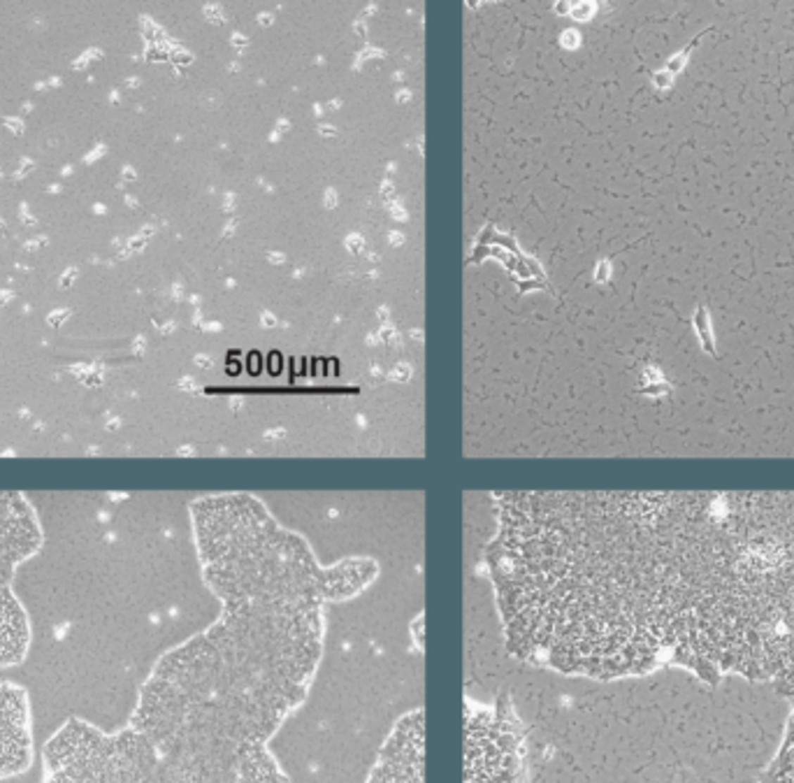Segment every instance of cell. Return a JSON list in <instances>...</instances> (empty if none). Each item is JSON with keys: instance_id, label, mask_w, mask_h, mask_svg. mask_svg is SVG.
<instances>
[{"instance_id": "cell-1", "label": "cell", "mask_w": 794, "mask_h": 783, "mask_svg": "<svg viewBox=\"0 0 794 783\" xmlns=\"http://www.w3.org/2000/svg\"><path fill=\"white\" fill-rule=\"evenodd\" d=\"M33 767V711L30 695L14 681H0V781Z\"/></svg>"}, {"instance_id": "cell-2", "label": "cell", "mask_w": 794, "mask_h": 783, "mask_svg": "<svg viewBox=\"0 0 794 783\" xmlns=\"http://www.w3.org/2000/svg\"><path fill=\"white\" fill-rule=\"evenodd\" d=\"M425 720L423 711H409L379 751L367 783H425Z\"/></svg>"}, {"instance_id": "cell-3", "label": "cell", "mask_w": 794, "mask_h": 783, "mask_svg": "<svg viewBox=\"0 0 794 783\" xmlns=\"http://www.w3.org/2000/svg\"><path fill=\"white\" fill-rule=\"evenodd\" d=\"M37 532L33 509L17 493H0V588L12 586L17 565L35 551Z\"/></svg>"}, {"instance_id": "cell-4", "label": "cell", "mask_w": 794, "mask_h": 783, "mask_svg": "<svg viewBox=\"0 0 794 783\" xmlns=\"http://www.w3.org/2000/svg\"><path fill=\"white\" fill-rule=\"evenodd\" d=\"M33 644V627L12 586L0 588V668H19L26 663Z\"/></svg>"}, {"instance_id": "cell-5", "label": "cell", "mask_w": 794, "mask_h": 783, "mask_svg": "<svg viewBox=\"0 0 794 783\" xmlns=\"http://www.w3.org/2000/svg\"><path fill=\"white\" fill-rule=\"evenodd\" d=\"M692 325H695V332L699 337V346L706 356L711 358H718V346H715V332H713V321H711V312L704 302H699L695 307V314H692Z\"/></svg>"}, {"instance_id": "cell-6", "label": "cell", "mask_w": 794, "mask_h": 783, "mask_svg": "<svg viewBox=\"0 0 794 783\" xmlns=\"http://www.w3.org/2000/svg\"><path fill=\"white\" fill-rule=\"evenodd\" d=\"M708 30H713V28H706V30H702V33H699V35H695V37H692V40H690V44L685 46L683 51L674 54V56H669V58H667V68H664L667 73H672V75L676 77V75H679V73H681V70H683L685 65H688V58H690L692 49H695V46H697L699 42L704 40V35L708 33Z\"/></svg>"}, {"instance_id": "cell-7", "label": "cell", "mask_w": 794, "mask_h": 783, "mask_svg": "<svg viewBox=\"0 0 794 783\" xmlns=\"http://www.w3.org/2000/svg\"><path fill=\"white\" fill-rule=\"evenodd\" d=\"M653 80V87H657L660 91H669L674 87V75L667 73V70H660V73H653L650 75Z\"/></svg>"}]
</instances>
